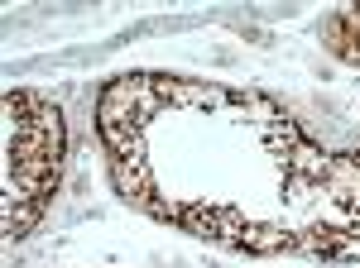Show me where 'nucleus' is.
<instances>
[{
  "label": "nucleus",
  "mask_w": 360,
  "mask_h": 268,
  "mask_svg": "<svg viewBox=\"0 0 360 268\" xmlns=\"http://www.w3.org/2000/svg\"><path fill=\"white\" fill-rule=\"evenodd\" d=\"M5 168H0V196L5 244H20L34 235V225L49 215L63 192L68 173V115L53 96L34 86H5Z\"/></svg>",
  "instance_id": "nucleus-2"
},
{
  "label": "nucleus",
  "mask_w": 360,
  "mask_h": 268,
  "mask_svg": "<svg viewBox=\"0 0 360 268\" xmlns=\"http://www.w3.org/2000/svg\"><path fill=\"white\" fill-rule=\"evenodd\" d=\"M356 154H360V139H356Z\"/></svg>",
  "instance_id": "nucleus-4"
},
{
  "label": "nucleus",
  "mask_w": 360,
  "mask_h": 268,
  "mask_svg": "<svg viewBox=\"0 0 360 268\" xmlns=\"http://www.w3.org/2000/svg\"><path fill=\"white\" fill-rule=\"evenodd\" d=\"M317 39H322V48H327L332 58H341V62L360 67V0H351V5L332 10V15L317 25Z\"/></svg>",
  "instance_id": "nucleus-3"
},
{
  "label": "nucleus",
  "mask_w": 360,
  "mask_h": 268,
  "mask_svg": "<svg viewBox=\"0 0 360 268\" xmlns=\"http://www.w3.org/2000/svg\"><path fill=\"white\" fill-rule=\"evenodd\" d=\"M91 130L130 211L250 259L360 264V154L269 91L130 67L101 81Z\"/></svg>",
  "instance_id": "nucleus-1"
}]
</instances>
